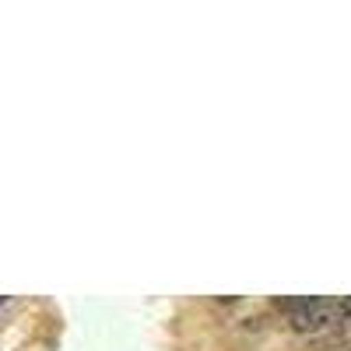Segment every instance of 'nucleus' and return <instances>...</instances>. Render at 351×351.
I'll use <instances>...</instances> for the list:
<instances>
[{
  "instance_id": "7ed1b4c3",
  "label": "nucleus",
  "mask_w": 351,
  "mask_h": 351,
  "mask_svg": "<svg viewBox=\"0 0 351 351\" xmlns=\"http://www.w3.org/2000/svg\"><path fill=\"white\" fill-rule=\"evenodd\" d=\"M344 351H351V344H348V348H344Z\"/></svg>"
},
{
  "instance_id": "f257e3e1",
  "label": "nucleus",
  "mask_w": 351,
  "mask_h": 351,
  "mask_svg": "<svg viewBox=\"0 0 351 351\" xmlns=\"http://www.w3.org/2000/svg\"><path fill=\"white\" fill-rule=\"evenodd\" d=\"M278 309L288 313V327L299 334H313V330H327L344 324V306L341 299H327V295H295V299H278Z\"/></svg>"
},
{
  "instance_id": "f03ea898",
  "label": "nucleus",
  "mask_w": 351,
  "mask_h": 351,
  "mask_svg": "<svg viewBox=\"0 0 351 351\" xmlns=\"http://www.w3.org/2000/svg\"><path fill=\"white\" fill-rule=\"evenodd\" d=\"M341 306H344V316L351 319V295H344V299H341Z\"/></svg>"
}]
</instances>
